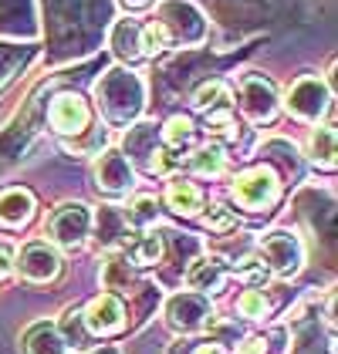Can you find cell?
I'll list each match as a JSON object with an SVG mask.
<instances>
[{
    "label": "cell",
    "instance_id": "5b68a950",
    "mask_svg": "<svg viewBox=\"0 0 338 354\" xmlns=\"http://www.w3.org/2000/svg\"><path fill=\"white\" fill-rule=\"evenodd\" d=\"M166 321L176 334H197V330H206L210 321H213V307H210V297L203 294H176L169 297L166 304Z\"/></svg>",
    "mask_w": 338,
    "mask_h": 354
},
{
    "label": "cell",
    "instance_id": "ffe728a7",
    "mask_svg": "<svg viewBox=\"0 0 338 354\" xmlns=\"http://www.w3.org/2000/svg\"><path fill=\"white\" fill-rule=\"evenodd\" d=\"M193 136H197V129H193V122L186 115H172L166 122V129H163V138H166V145L172 152L193 149Z\"/></svg>",
    "mask_w": 338,
    "mask_h": 354
},
{
    "label": "cell",
    "instance_id": "603a6c76",
    "mask_svg": "<svg viewBox=\"0 0 338 354\" xmlns=\"http://www.w3.org/2000/svg\"><path fill=\"white\" fill-rule=\"evenodd\" d=\"M237 310H240V317H247V321H264L267 310H271V304H267V297H264L260 290H244V294L237 297Z\"/></svg>",
    "mask_w": 338,
    "mask_h": 354
},
{
    "label": "cell",
    "instance_id": "83f0119b",
    "mask_svg": "<svg viewBox=\"0 0 338 354\" xmlns=\"http://www.w3.org/2000/svg\"><path fill=\"white\" fill-rule=\"evenodd\" d=\"M193 354H226L224 344H217V341H210V344H199Z\"/></svg>",
    "mask_w": 338,
    "mask_h": 354
},
{
    "label": "cell",
    "instance_id": "7402d4cb",
    "mask_svg": "<svg viewBox=\"0 0 338 354\" xmlns=\"http://www.w3.org/2000/svg\"><path fill=\"white\" fill-rule=\"evenodd\" d=\"M159 257H163V240L159 236H139L129 246V260L136 267H152V263H159Z\"/></svg>",
    "mask_w": 338,
    "mask_h": 354
},
{
    "label": "cell",
    "instance_id": "cb8c5ba5",
    "mask_svg": "<svg viewBox=\"0 0 338 354\" xmlns=\"http://www.w3.org/2000/svg\"><path fill=\"white\" fill-rule=\"evenodd\" d=\"M203 226H206V230H213V233H224V230H230V226H237V216H233L226 206L213 203V206L203 213Z\"/></svg>",
    "mask_w": 338,
    "mask_h": 354
},
{
    "label": "cell",
    "instance_id": "3957f363",
    "mask_svg": "<svg viewBox=\"0 0 338 354\" xmlns=\"http://www.w3.org/2000/svg\"><path fill=\"white\" fill-rule=\"evenodd\" d=\"M91 209L84 203H61L48 219V236L64 250H82L91 236Z\"/></svg>",
    "mask_w": 338,
    "mask_h": 354
},
{
    "label": "cell",
    "instance_id": "484cf974",
    "mask_svg": "<svg viewBox=\"0 0 338 354\" xmlns=\"http://www.w3.org/2000/svg\"><path fill=\"white\" fill-rule=\"evenodd\" d=\"M237 354H267V341H264V337H247V341L237 348Z\"/></svg>",
    "mask_w": 338,
    "mask_h": 354
},
{
    "label": "cell",
    "instance_id": "30bf717a",
    "mask_svg": "<svg viewBox=\"0 0 338 354\" xmlns=\"http://www.w3.org/2000/svg\"><path fill=\"white\" fill-rule=\"evenodd\" d=\"M240 109L251 122H271L278 115V91L260 75H247L240 82Z\"/></svg>",
    "mask_w": 338,
    "mask_h": 354
},
{
    "label": "cell",
    "instance_id": "5bb4252c",
    "mask_svg": "<svg viewBox=\"0 0 338 354\" xmlns=\"http://www.w3.org/2000/svg\"><path fill=\"white\" fill-rule=\"evenodd\" d=\"M34 216V196L28 189L0 192V226H24Z\"/></svg>",
    "mask_w": 338,
    "mask_h": 354
},
{
    "label": "cell",
    "instance_id": "2e32d148",
    "mask_svg": "<svg viewBox=\"0 0 338 354\" xmlns=\"http://www.w3.org/2000/svg\"><path fill=\"white\" fill-rule=\"evenodd\" d=\"M190 169L203 176V179H217V176H224L226 172V156L220 145H203L197 149L193 156H190Z\"/></svg>",
    "mask_w": 338,
    "mask_h": 354
},
{
    "label": "cell",
    "instance_id": "d6986e66",
    "mask_svg": "<svg viewBox=\"0 0 338 354\" xmlns=\"http://www.w3.org/2000/svg\"><path fill=\"white\" fill-rule=\"evenodd\" d=\"M159 216V203H156V196H136L129 206H125V223L132 226V230H149L152 223Z\"/></svg>",
    "mask_w": 338,
    "mask_h": 354
},
{
    "label": "cell",
    "instance_id": "4316f807",
    "mask_svg": "<svg viewBox=\"0 0 338 354\" xmlns=\"http://www.w3.org/2000/svg\"><path fill=\"white\" fill-rule=\"evenodd\" d=\"M10 270H14V257H10V250H7V246H0V280H3Z\"/></svg>",
    "mask_w": 338,
    "mask_h": 354
},
{
    "label": "cell",
    "instance_id": "f1b7e54d",
    "mask_svg": "<svg viewBox=\"0 0 338 354\" xmlns=\"http://www.w3.org/2000/svg\"><path fill=\"white\" fill-rule=\"evenodd\" d=\"M125 7H145V3H152V0H122Z\"/></svg>",
    "mask_w": 338,
    "mask_h": 354
},
{
    "label": "cell",
    "instance_id": "6da1fadb",
    "mask_svg": "<svg viewBox=\"0 0 338 354\" xmlns=\"http://www.w3.org/2000/svg\"><path fill=\"white\" fill-rule=\"evenodd\" d=\"M98 105L112 125H129V118H136L142 105L139 78H132L125 71H109L105 82H98Z\"/></svg>",
    "mask_w": 338,
    "mask_h": 354
},
{
    "label": "cell",
    "instance_id": "8fae6325",
    "mask_svg": "<svg viewBox=\"0 0 338 354\" xmlns=\"http://www.w3.org/2000/svg\"><path fill=\"white\" fill-rule=\"evenodd\" d=\"M82 321H84V330H88V334L109 337V334H118V330L125 327V307H122V300L115 297V294H98V297L84 307Z\"/></svg>",
    "mask_w": 338,
    "mask_h": 354
},
{
    "label": "cell",
    "instance_id": "277c9868",
    "mask_svg": "<svg viewBox=\"0 0 338 354\" xmlns=\"http://www.w3.org/2000/svg\"><path fill=\"white\" fill-rule=\"evenodd\" d=\"M260 263L278 277H294L305 263V246L291 230H274L260 236Z\"/></svg>",
    "mask_w": 338,
    "mask_h": 354
},
{
    "label": "cell",
    "instance_id": "7a4b0ae2",
    "mask_svg": "<svg viewBox=\"0 0 338 354\" xmlns=\"http://www.w3.org/2000/svg\"><path fill=\"white\" fill-rule=\"evenodd\" d=\"M230 192H233V199H237L240 209L264 213V209H271L281 199V179H278V172L271 165H251V169H244L233 179Z\"/></svg>",
    "mask_w": 338,
    "mask_h": 354
},
{
    "label": "cell",
    "instance_id": "9c48e42d",
    "mask_svg": "<svg viewBox=\"0 0 338 354\" xmlns=\"http://www.w3.org/2000/svg\"><path fill=\"white\" fill-rule=\"evenodd\" d=\"M48 122L57 136H84L88 132V122H91V111H88V102L75 91H64L57 95L48 109Z\"/></svg>",
    "mask_w": 338,
    "mask_h": 354
},
{
    "label": "cell",
    "instance_id": "e0dca14e",
    "mask_svg": "<svg viewBox=\"0 0 338 354\" xmlns=\"http://www.w3.org/2000/svg\"><path fill=\"white\" fill-rule=\"evenodd\" d=\"M308 156L314 165H321V169H332L335 165V129L332 125H321V129H314L308 138Z\"/></svg>",
    "mask_w": 338,
    "mask_h": 354
},
{
    "label": "cell",
    "instance_id": "d4e9b609",
    "mask_svg": "<svg viewBox=\"0 0 338 354\" xmlns=\"http://www.w3.org/2000/svg\"><path fill=\"white\" fill-rule=\"evenodd\" d=\"M237 270H240V277H244V280H251V283H264V280H267V273H271L264 263H260V260H244Z\"/></svg>",
    "mask_w": 338,
    "mask_h": 354
},
{
    "label": "cell",
    "instance_id": "9a60e30c",
    "mask_svg": "<svg viewBox=\"0 0 338 354\" xmlns=\"http://www.w3.org/2000/svg\"><path fill=\"white\" fill-rule=\"evenodd\" d=\"M24 351L28 354H68V344H64V337L57 334L55 324L41 321V324H34L28 334H24Z\"/></svg>",
    "mask_w": 338,
    "mask_h": 354
},
{
    "label": "cell",
    "instance_id": "ba28073f",
    "mask_svg": "<svg viewBox=\"0 0 338 354\" xmlns=\"http://www.w3.org/2000/svg\"><path fill=\"white\" fill-rule=\"evenodd\" d=\"M95 186L105 196H125L136 186V169L129 165V159L118 149H105L95 159Z\"/></svg>",
    "mask_w": 338,
    "mask_h": 354
},
{
    "label": "cell",
    "instance_id": "4fadbf2b",
    "mask_svg": "<svg viewBox=\"0 0 338 354\" xmlns=\"http://www.w3.org/2000/svg\"><path fill=\"white\" fill-rule=\"evenodd\" d=\"M166 203L176 216H197L203 209V192L190 183V179H169L166 183Z\"/></svg>",
    "mask_w": 338,
    "mask_h": 354
},
{
    "label": "cell",
    "instance_id": "ac0fdd59",
    "mask_svg": "<svg viewBox=\"0 0 338 354\" xmlns=\"http://www.w3.org/2000/svg\"><path fill=\"white\" fill-rule=\"evenodd\" d=\"M139 30L142 24H136V21H122V24H115L112 30V48L118 57H125V61H136V57L142 55L139 48Z\"/></svg>",
    "mask_w": 338,
    "mask_h": 354
},
{
    "label": "cell",
    "instance_id": "7c38bea8",
    "mask_svg": "<svg viewBox=\"0 0 338 354\" xmlns=\"http://www.w3.org/2000/svg\"><path fill=\"white\" fill-rule=\"evenodd\" d=\"M224 283H226V263L220 257H197V260L186 267V287H190L193 294L210 297V294L224 290Z\"/></svg>",
    "mask_w": 338,
    "mask_h": 354
},
{
    "label": "cell",
    "instance_id": "8992f818",
    "mask_svg": "<svg viewBox=\"0 0 338 354\" xmlns=\"http://www.w3.org/2000/svg\"><path fill=\"white\" fill-rule=\"evenodd\" d=\"M328 102H332V88L314 75L298 78L287 88V111L301 122H318L328 111Z\"/></svg>",
    "mask_w": 338,
    "mask_h": 354
},
{
    "label": "cell",
    "instance_id": "52a82bcc",
    "mask_svg": "<svg viewBox=\"0 0 338 354\" xmlns=\"http://www.w3.org/2000/svg\"><path fill=\"white\" fill-rule=\"evenodd\" d=\"M14 270L30 283H48L61 273V257L48 240H30L21 246V253L14 257Z\"/></svg>",
    "mask_w": 338,
    "mask_h": 354
},
{
    "label": "cell",
    "instance_id": "44dd1931",
    "mask_svg": "<svg viewBox=\"0 0 338 354\" xmlns=\"http://www.w3.org/2000/svg\"><path fill=\"white\" fill-rule=\"evenodd\" d=\"M55 327H57V334L64 337L68 348H84L88 344V330H84V321L78 310H64L61 324H55Z\"/></svg>",
    "mask_w": 338,
    "mask_h": 354
}]
</instances>
